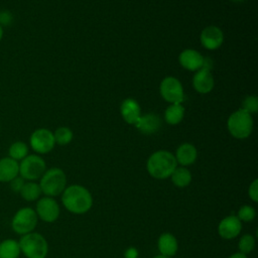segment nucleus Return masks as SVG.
Here are the masks:
<instances>
[{"label":"nucleus","mask_w":258,"mask_h":258,"mask_svg":"<svg viewBox=\"0 0 258 258\" xmlns=\"http://www.w3.org/2000/svg\"><path fill=\"white\" fill-rule=\"evenodd\" d=\"M63 207L72 214L83 215L89 212L93 206V197L88 188L81 184H72L61 194Z\"/></svg>","instance_id":"f257e3e1"},{"label":"nucleus","mask_w":258,"mask_h":258,"mask_svg":"<svg viewBox=\"0 0 258 258\" xmlns=\"http://www.w3.org/2000/svg\"><path fill=\"white\" fill-rule=\"evenodd\" d=\"M177 166L174 154L167 150H157L147 159L146 169L155 179H166Z\"/></svg>","instance_id":"f03ea898"},{"label":"nucleus","mask_w":258,"mask_h":258,"mask_svg":"<svg viewBox=\"0 0 258 258\" xmlns=\"http://www.w3.org/2000/svg\"><path fill=\"white\" fill-rule=\"evenodd\" d=\"M39 186L41 192L45 197H57L62 194L67 187V175L59 167H51L46 169L39 178Z\"/></svg>","instance_id":"7ed1b4c3"},{"label":"nucleus","mask_w":258,"mask_h":258,"mask_svg":"<svg viewBox=\"0 0 258 258\" xmlns=\"http://www.w3.org/2000/svg\"><path fill=\"white\" fill-rule=\"evenodd\" d=\"M20 251L26 258H45L48 253L46 239L39 233L31 232L20 237Z\"/></svg>","instance_id":"20e7f679"},{"label":"nucleus","mask_w":258,"mask_h":258,"mask_svg":"<svg viewBox=\"0 0 258 258\" xmlns=\"http://www.w3.org/2000/svg\"><path fill=\"white\" fill-rule=\"evenodd\" d=\"M252 115L239 109L233 112L227 120V128L229 133L236 139H246L253 131Z\"/></svg>","instance_id":"39448f33"},{"label":"nucleus","mask_w":258,"mask_h":258,"mask_svg":"<svg viewBox=\"0 0 258 258\" xmlns=\"http://www.w3.org/2000/svg\"><path fill=\"white\" fill-rule=\"evenodd\" d=\"M45 170V161L38 154H28L19 163V175L24 180H37L42 176Z\"/></svg>","instance_id":"423d86ee"},{"label":"nucleus","mask_w":258,"mask_h":258,"mask_svg":"<svg viewBox=\"0 0 258 258\" xmlns=\"http://www.w3.org/2000/svg\"><path fill=\"white\" fill-rule=\"evenodd\" d=\"M38 222V217L32 208L24 207L19 209L11 220L12 230L22 236L33 232Z\"/></svg>","instance_id":"0eeeda50"},{"label":"nucleus","mask_w":258,"mask_h":258,"mask_svg":"<svg viewBox=\"0 0 258 258\" xmlns=\"http://www.w3.org/2000/svg\"><path fill=\"white\" fill-rule=\"evenodd\" d=\"M159 93L169 104H182L184 101L183 87L178 79L172 76L165 77L159 85Z\"/></svg>","instance_id":"6e6552de"},{"label":"nucleus","mask_w":258,"mask_h":258,"mask_svg":"<svg viewBox=\"0 0 258 258\" xmlns=\"http://www.w3.org/2000/svg\"><path fill=\"white\" fill-rule=\"evenodd\" d=\"M29 144L34 152L38 154H46L50 152L55 145L53 132L46 128H38L31 133Z\"/></svg>","instance_id":"1a4fd4ad"},{"label":"nucleus","mask_w":258,"mask_h":258,"mask_svg":"<svg viewBox=\"0 0 258 258\" xmlns=\"http://www.w3.org/2000/svg\"><path fill=\"white\" fill-rule=\"evenodd\" d=\"M34 211L38 219L45 223L55 222L58 219L60 213L59 205L51 197H43L38 199Z\"/></svg>","instance_id":"9d476101"},{"label":"nucleus","mask_w":258,"mask_h":258,"mask_svg":"<svg viewBox=\"0 0 258 258\" xmlns=\"http://www.w3.org/2000/svg\"><path fill=\"white\" fill-rule=\"evenodd\" d=\"M200 41L208 50L218 49L224 42V32L216 25L206 26L200 34Z\"/></svg>","instance_id":"9b49d317"},{"label":"nucleus","mask_w":258,"mask_h":258,"mask_svg":"<svg viewBox=\"0 0 258 258\" xmlns=\"http://www.w3.org/2000/svg\"><path fill=\"white\" fill-rule=\"evenodd\" d=\"M241 231L242 222L234 215L223 218L218 226V233L225 240H232L238 237Z\"/></svg>","instance_id":"f8f14e48"},{"label":"nucleus","mask_w":258,"mask_h":258,"mask_svg":"<svg viewBox=\"0 0 258 258\" xmlns=\"http://www.w3.org/2000/svg\"><path fill=\"white\" fill-rule=\"evenodd\" d=\"M204 55L192 48L183 49L178 55L179 64L186 71L197 72L203 68Z\"/></svg>","instance_id":"ddd939ff"},{"label":"nucleus","mask_w":258,"mask_h":258,"mask_svg":"<svg viewBox=\"0 0 258 258\" xmlns=\"http://www.w3.org/2000/svg\"><path fill=\"white\" fill-rule=\"evenodd\" d=\"M215 86V80L212 72L208 69H200L192 78V87L199 94H209Z\"/></svg>","instance_id":"4468645a"},{"label":"nucleus","mask_w":258,"mask_h":258,"mask_svg":"<svg viewBox=\"0 0 258 258\" xmlns=\"http://www.w3.org/2000/svg\"><path fill=\"white\" fill-rule=\"evenodd\" d=\"M134 126L140 133L144 135H151L160 129L161 119L155 113H146L143 115L141 114L140 118Z\"/></svg>","instance_id":"2eb2a0df"},{"label":"nucleus","mask_w":258,"mask_h":258,"mask_svg":"<svg viewBox=\"0 0 258 258\" xmlns=\"http://www.w3.org/2000/svg\"><path fill=\"white\" fill-rule=\"evenodd\" d=\"M120 114L126 123L135 125L141 116L139 103L133 98H127L123 100L120 105Z\"/></svg>","instance_id":"dca6fc26"},{"label":"nucleus","mask_w":258,"mask_h":258,"mask_svg":"<svg viewBox=\"0 0 258 258\" xmlns=\"http://www.w3.org/2000/svg\"><path fill=\"white\" fill-rule=\"evenodd\" d=\"M175 160L180 166H188L196 162L198 158V150L196 146L189 142H184L180 144L174 154Z\"/></svg>","instance_id":"f3484780"},{"label":"nucleus","mask_w":258,"mask_h":258,"mask_svg":"<svg viewBox=\"0 0 258 258\" xmlns=\"http://www.w3.org/2000/svg\"><path fill=\"white\" fill-rule=\"evenodd\" d=\"M157 248L160 255L170 258L174 256L177 252V239L171 233H163L159 236L157 240Z\"/></svg>","instance_id":"a211bd4d"},{"label":"nucleus","mask_w":258,"mask_h":258,"mask_svg":"<svg viewBox=\"0 0 258 258\" xmlns=\"http://www.w3.org/2000/svg\"><path fill=\"white\" fill-rule=\"evenodd\" d=\"M19 175V162L9 156L0 159V182H10Z\"/></svg>","instance_id":"6ab92c4d"},{"label":"nucleus","mask_w":258,"mask_h":258,"mask_svg":"<svg viewBox=\"0 0 258 258\" xmlns=\"http://www.w3.org/2000/svg\"><path fill=\"white\" fill-rule=\"evenodd\" d=\"M185 109L182 104H169L164 111V120L169 125L179 124L184 117Z\"/></svg>","instance_id":"aec40b11"},{"label":"nucleus","mask_w":258,"mask_h":258,"mask_svg":"<svg viewBox=\"0 0 258 258\" xmlns=\"http://www.w3.org/2000/svg\"><path fill=\"white\" fill-rule=\"evenodd\" d=\"M169 177L171 178L172 183L180 188L189 185L192 179L190 171L184 166H176Z\"/></svg>","instance_id":"412c9836"},{"label":"nucleus","mask_w":258,"mask_h":258,"mask_svg":"<svg viewBox=\"0 0 258 258\" xmlns=\"http://www.w3.org/2000/svg\"><path fill=\"white\" fill-rule=\"evenodd\" d=\"M20 253L18 241L5 239L0 242V258H18Z\"/></svg>","instance_id":"4be33fe9"},{"label":"nucleus","mask_w":258,"mask_h":258,"mask_svg":"<svg viewBox=\"0 0 258 258\" xmlns=\"http://www.w3.org/2000/svg\"><path fill=\"white\" fill-rule=\"evenodd\" d=\"M19 194L24 201L34 202L39 199L42 192L39 184L36 183L35 181H25Z\"/></svg>","instance_id":"5701e85b"},{"label":"nucleus","mask_w":258,"mask_h":258,"mask_svg":"<svg viewBox=\"0 0 258 258\" xmlns=\"http://www.w3.org/2000/svg\"><path fill=\"white\" fill-rule=\"evenodd\" d=\"M28 155V146L23 141H15L8 148V156L16 161H21Z\"/></svg>","instance_id":"b1692460"},{"label":"nucleus","mask_w":258,"mask_h":258,"mask_svg":"<svg viewBox=\"0 0 258 258\" xmlns=\"http://www.w3.org/2000/svg\"><path fill=\"white\" fill-rule=\"evenodd\" d=\"M53 137H54L55 144L63 146V145H68L69 143H71V141L74 138V134H73V131L69 127L61 126V127H58L53 132Z\"/></svg>","instance_id":"393cba45"},{"label":"nucleus","mask_w":258,"mask_h":258,"mask_svg":"<svg viewBox=\"0 0 258 258\" xmlns=\"http://www.w3.org/2000/svg\"><path fill=\"white\" fill-rule=\"evenodd\" d=\"M255 248V238L250 234L243 235L238 242L239 252L247 255L251 253Z\"/></svg>","instance_id":"a878e982"},{"label":"nucleus","mask_w":258,"mask_h":258,"mask_svg":"<svg viewBox=\"0 0 258 258\" xmlns=\"http://www.w3.org/2000/svg\"><path fill=\"white\" fill-rule=\"evenodd\" d=\"M256 217V211L252 206L249 205H244L242 206L237 214V218L241 222H251L255 219Z\"/></svg>","instance_id":"bb28decb"},{"label":"nucleus","mask_w":258,"mask_h":258,"mask_svg":"<svg viewBox=\"0 0 258 258\" xmlns=\"http://www.w3.org/2000/svg\"><path fill=\"white\" fill-rule=\"evenodd\" d=\"M242 110L249 114H255L258 111V98L255 95H249L242 101Z\"/></svg>","instance_id":"cd10ccee"},{"label":"nucleus","mask_w":258,"mask_h":258,"mask_svg":"<svg viewBox=\"0 0 258 258\" xmlns=\"http://www.w3.org/2000/svg\"><path fill=\"white\" fill-rule=\"evenodd\" d=\"M248 196L254 203L258 202V179H254L251 182L248 188Z\"/></svg>","instance_id":"c85d7f7f"},{"label":"nucleus","mask_w":258,"mask_h":258,"mask_svg":"<svg viewBox=\"0 0 258 258\" xmlns=\"http://www.w3.org/2000/svg\"><path fill=\"white\" fill-rule=\"evenodd\" d=\"M9 183H10V188H11L14 192L19 194L20 190H21V188H22V186H23V184L25 183V180H24L20 175H18V176H16L15 178H13Z\"/></svg>","instance_id":"c756f323"},{"label":"nucleus","mask_w":258,"mask_h":258,"mask_svg":"<svg viewBox=\"0 0 258 258\" xmlns=\"http://www.w3.org/2000/svg\"><path fill=\"white\" fill-rule=\"evenodd\" d=\"M13 16L9 11H0V25L3 26H8L12 23Z\"/></svg>","instance_id":"7c9ffc66"},{"label":"nucleus","mask_w":258,"mask_h":258,"mask_svg":"<svg viewBox=\"0 0 258 258\" xmlns=\"http://www.w3.org/2000/svg\"><path fill=\"white\" fill-rule=\"evenodd\" d=\"M139 252L135 247H129L124 252V258H137Z\"/></svg>","instance_id":"2f4dec72"},{"label":"nucleus","mask_w":258,"mask_h":258,"mask_svg":"<svg viewBox=\"0 0 258 258\" xmlns=\"http://www.w3.org/2000/svg\"><path fill=\"white\" fill-rule=\"evenodd\" d=\"M228 258H247V256L241 252H237V253H234L232 254L231 256H229Z\"/></svg>","instance_id":"473e14b6"},{"label":"nucleus","mask_w":258,"mask_h":258,"mask_svg":"<svg viewBox=\"0 0 258 258\" xmlns=\"http://www.w3.org/2000/svg\"><path fill=\"white\" fill-rule=\"evenodd\" d=\"M3 33H4V30H3V27L0 25V41H1V39H2V37H3Z\"/></svg>","instance_id":"72a5a7b5"},{"label":"nucleus","mask_w":258,"mask_h":258,"mask_svg":"<svg viewBox=\"0 0 258 258\" xmlns=\"http://www.w3.org/2000/svg\"><path fill=\"white\" fill-rule=\"evenodd\" d=\"M153 258H169V257H165V256H163V255H157V256H155V257H153Z\"/></svg>","instance_id":"f704fd0d"},{"label":"nucleus","mask_w":258,"mask_h":258,"mask_svg":"<svg viewBox=\"0 0 258 258\" xmlns=\"http://www.w3.org/2000/svg\"><path fill=\"white\" fill-rule=\"evenodd\" d=\"M232 1H233V2H237V3H238V2H243L244 0H232Z\"/></svg>","instance_id":"c9c22d12"},{"label":"nucleus","mask_w":258,"mask_h":258,"mask_svg":"<svg viewBox=\"0 0 258 258\" xmlns=\"http://www.w3.org/2000/svg\"><path fill=\"white\" fill-rule=\"evenodd\" d=\"M0 129H1V125H0Z\"/></svg>","instance_id":"e433bc0d"}]
</instances>
